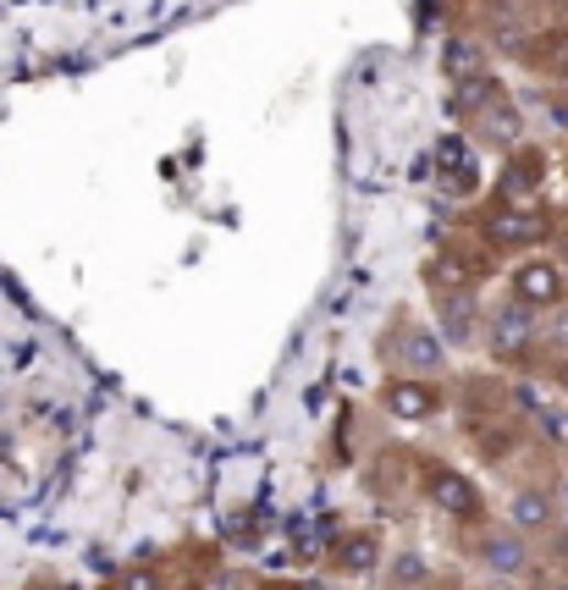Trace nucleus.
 Masks as SVG:
<instances>
[{"label":"nucleus","instance_id":"1","mask_svg":"<svg viewBox=\"0 0 568 590\" xmlns=\"http://www.w3.org/2000/svg\"><path fill=\"white\" fill-rule=\"evenodd\" d=\"M507 287H513V298L529 304V309H546V304H562V298H568L557 260H524V265H513Z\"/></svg>","mask_w":568,"mask_h":590},{"label":"nucleus","instance_id":"9","mask_svg":"<svg viewBox=\"0 0 568 590\" xmlns=\"http://www.w3.org/2000/svg\"><path fill=\"white\" fill-rule=\"evenodd\" d=\"M480 557H485V568H496V573H524V568H529V546L518 540V529H491V535L480 540Z\"/></svg>","mask_w":568,"mask_h":590},{"label":"nucleus","instance_id":"2","mask_svg":"<svg viewBox=\"0 0 568 590\" xmlns=\"http://www.w3.org/2000/svg\"><path fill=\"white\" fill-rule=\"evenodd\" d=\"M529 337H535V309L518 304V298H507V304L485 320V342H491L496 359H518V353L529 348Z\"/></svg>","mask_w":568,"mask_h":590},{"label":"nucleus","instance_id":"20","mask_svg":"<svg viewBox=\"0 0 568 590\" xmlns=\"http://www.w3.org/2000/svg\"><path fill=\"white\" fill-rule=\"evenodd\" d=\"M557 254H562V260H568V232H562V238H557Z\"/></svg>","mask_w":568,"mask_h":590},{"label":"nucleus","instance_id":"7","mask_svg":"<svg viewBox=\"0 0 568 590\" xmlns=\"http://www.w3.org/2000/svg\"><path fill=\"white\" fill-rule=\"evenodd\" d=\"M480 331V309H474V293L469 287H452V293H441V337L447 342H469Z\"/></svg>","mask_w":568,"mask_h":590},{"label":"nucleus","instance_id":"4","mask_svg":"<svg viewBox=\"0 0 568 590\" xmlns=\"http://www.w3.org/2000/svg\"><path fill=\"white\" fill-rule=\"evenodd\" d=\"M485 238L524 249V243H540V238H551V232H546V216H540V210H507V205H496V210L485 216Z\"/></svg>","mask_w":568,"mask_h":590},{"label":"nucleus","instance_id":"8","mask_svg":"<svg viewBox=\"0 0 568 590\" xmlns=\"http://www.w3.org/2000/svg\"><path fill=\"white\" fill-rule=\"evenodd\" d=\"M474 133L480 139H491V144H518V133H524V122H518V106L513 100H485L480 111H474Z\"/></svg>","mask_w":568,"mask_h":590},{"label":"nucleus","instance_id":"11","mask_svg":"<svg viewBox=\"0 0 568 590\" xmlns=\"http://www.w3.org/2000/svg\"><path fill=\"white\" fill-rule=\"evenodd\" d=\"M425 276L436 282V293H452V287H474V260L469 254H458V249H441L430 265H425Z\"/></svg>","mask_w":568,"mask_h":590},{"label":"nucleus","instance_id":"10","mask_svg":"<svg viewBox=\"0 0 568 590\" xmlns=\"http://www.w3.org/2000/svg\"><path fill=\"white\" fill-rule=\"evenodd\" d=\"M392 353H397V364H408V370H436V364H441V337H430L425 326H408Z\"/></svg>","mask_w":568,"mask_h":590},{"label":"nucleus","instance_id":"18","mask_svg":"<svg viewBox=\"0 0 568 590\" xmlns=\"http://www.w3.org/2000/svg\"><path fill=\"white\" fill-rule=\"evenodd\" d=\"M546 117H551L557 128H568V95H562V100L551 95V100H546Z\"/></svg>","mask_w":568,"mask_h":590},{"label":"nucleus","instance_id":"22","mask_svg":"<svg viewBox=\"0 0 568 590\" xmlns=\"http://www.w3.org/2000/svg\"><path fill=\"white\" fill-rule=\"evenodd\" d=\"M29 590H62V584H29Z\"/></svg>","mask_w":568,"mask_h":590},{"label":"nucleus","instance_id":"13","mask_svg":"<svg viewBox=\"0 0 568 590\" xmlns=\"http://www.w3.org/2000/svg\"><path fill=\"white\" fill-rule=\"evenodd\" d=\"M375 557H381L375 535H342V540L331 546V562H337L342 573H370V568H375Z\"/></svg>","mask_w":568,"mask_h":590},{"label":"nucleus","instance_id":"21","mask_svg":"<svg viewBox=\"0 0 568 590\" xmlns=\"http://www.w3.org/2000/svg\"><path fill=\"white\" fill-rule=\"evenodd\" d=\"M557 381H562V386H568V359H562V364H557Z\"/></svg>","mask_w":568,"mask_h":590},{"label":"nucleus","instance_id":"5","mask_svg":"<svg viewBox=\"0 0 568 590\" xmlns=\"http://www.w3.org/2000/svg\"><path fill=\"white\" fill-rule=\"evenodd\" d=\"M524 67L540 73V78L568 84V29H546V34L524 40Z\"/></svg>","mask_w":568,"mask_h":590},{"label":"nucleus","instance_id":"24","mask_svg":"<svg viewBox=\"0 0 568 590\" xmlns=\"http://www.w3.org/2000/svg\"><path fill=\"white\" fill-rule=\"evenodd\" d=\"M546 590H568V579H562V584H546Z\"/></svg>","mask_w":568,"mask_h":590},{"label":"nucleus","instance_id":"23","mask_svg":"<svg viewBox=\"0 0 568 590\" xmlns=\"http://www.w3.org/2000/svg\"><path fill=\"white\" fill-rule=\"evenodd\" d=\"M551 7H557V12H568V0H551Z\"/></svg>","mask_w":568,"mask_h":590},{"label":"nucleus","instance_id":"16","mask_svg":"<svg viewBox=\"0 0 568 590\" xmlns=\"http://www.w3.org/2000/svg\"><path fill=\"white\" fill-rule=\"evenodd\" d=\"M117 590H161V573L139 562V568H128V573L117 579Z\"/></svg>","mask_w":568,"mask_h":590},{"label":"nucleus","instance_id":"15","mask_svg":"<svg viewBox=\"0 0 568 590\" xmlns=\"http://www.w3.org/2000/svg\"><path fill=\"white\" fill-rule=\"evenodd\" d=\"M447 73H452V78L485 73V67H480V51H474V45H447Z\"/></svg>","mask_w":568,"mask_h":590},{"label":"nucleus","instance_id":"14","mask_svg":"<svg viewBox=\"0 0 568 590\" xmlns=\"http://www.w3.org/2000/svg\"><path fill=\"white\" fill-rule=\"evenodd\" d=\"M441 183H447V194L474 188V161H463V144H458V139L441 144Z\"/></svg>","mask_w":568,"mask_h":590},{"label":"nucleus","instance_id":"17","mask_svg":"<svg viewBox=\"0 0 568 590\" xmlns=\"http://www.w3.org/2000/svg\"><path fill=\"white\" fill-rule=\"evenodd\" d=\"M392 579L408 590V584H419L425 579V557H397V568H392Z\"/></svg>","mask_w":568,"mask_h":590},{"label":"nucleus","instance_id":"27","mask_svg":"<svg viewBox=\"0 0 568 590\" xmlns=\"http://www.w3.org/2000/svg\"><path fill=\"white\" fill-rule=\"evenodd\" d=\"M194 590H199V584H194Z\"/></svg>","mask_w":568,"mask_h":590},{"label":"nucleus","instance_id":"25","mask_svg":"<svg viewBox=\"0 0 568 590\" xmlns=\"http://www.w3.org/2000/svg\"><path fill=\"white\" fill-rule=\"evenodd\" d=\"M315 590H337V584H315Z\"/></svg>","mask_w":568,"mask_h":590},{"label":"nucleus","instance_id":"26","mask_svg":"<svg viewBox=\"0 0 568 590\" xmlns=\"http://www.w3.org/2000/svg\"><path fill=\"white\" fill-rule=\"evenodd\" d=\"M271 590H287V584H271Z\"/></svg>","mask_w":568,"mask_h":590},{"label":"nucleus","instance_id":"19","mask_svg":"<svg viewBox=\"0 0 568 590\" xmlns=\"http://www.w3.org/2000/svg\"><path fill=\"white\" fill-rule=\"evenodd\" d=\"M557 496H562V507H568V474H562V480H557Z\"/></svg>","mask_w":568,"mask_h":590},{"label":"nucleus","instance_id":"6","mask_svg":"<svg viewBox=\"0 0 568 590\" xmlns=\"http://www.w3.org/2000/svg\"><path fill=\"white\" fill-rule=\"evenodd\" d=\"M381 403H386V414H397V419H430V414L441 408V392H436L430 381H392V386L381 392Z\"/></svg>","mask_w":568,"mask_h":590},{"label":"nucleus","instance_id":"3","mask_svg":"<svg viewBox=\"0 0 568 590\" xmlns=\"http://www.w3.org/2000/svg\"><path fill=\"white\" fill-rule=\"evenodd\" d=\"M425 496H430L441 513H452V518H474V513H480L474 480L458 474V469H447V463H430V469H425Z\"/></svg>","mask_w":568,"mask_h":590},{"label":"nucleus","instance_id":"12","mask_svg":"<svg viewBox=\"0 0 568 590\" xmlns=\"http://www.w3.org/2000/svg\"><path fill=\"white\" fill-rule=\"evenodd\" d=\"M551 496L546 491H535V485H524V491H513V502H507V518H513V529H546L551 524Z\"/></svg>","mask_w":568,"mask_h":590}]
</instances>
